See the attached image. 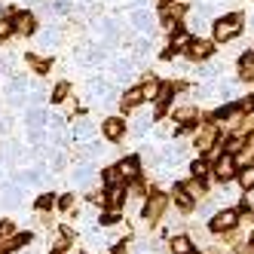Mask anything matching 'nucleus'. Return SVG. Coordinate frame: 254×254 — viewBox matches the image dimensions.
I'll list each match as a JSON object with an SVG mask.
<instances>
[{"instance_id": "obj_1", "label": "nucleus", "mask_w": 254, "mask_h": 254, "mask_svg": "<svg viewBox=\"0 0 254 254\" xmlns=\"http://www.w3.org/2000/svg\"><path fill=\"white\" fill-rule=\"evenodd\" d=\"M242 28H245V15L230 12V15H221V19L214 22V28H211V31H214V40L227 43V40H233V37H239Z\"/></svg>"}, {"instance_id": "obj_2", "label": "nucleus", "mask_w": 254, "mask_h": 254, "mask_svg": "<svg viewBox=\"0 0 254 254\" xmlns=\"http://www.w3.org/2000/svg\"><path fill=\"white\" fill-rule=\"evenodd\" d=\"M166 205H169V196L166 193H150L147 196V205H144V221L147 224H156L159 217H162V211H166Z\"/></svg>"}, {"instance_id": "obj_3", "label": "nucleus", "mask_w": 254, "mask_h": 254, "mask_svg": "<svg viewBox=\"0 0 254 254\" xmlns=\"http://www.w3.org/2000/svg\"><path fill=\"white\" fill-rule=\"evenodd\" d=\"M12 31L22 34V37H31V34H37V19H34L31 9H22L12 15Z\"/></svg>"}, {"instance_id": "obj_4", "label": "nucleus", "mask_w": 254, "mask_h": 254, "mask_svg": "<svg viewBox=\"0 0 254 254\" xmlns=\"http://www.w3.org/2000/svg\"><path fill=\"white\" fill-rule=\"evenodd\" d=\"M236 224H239V214H236L233 208H227V211H217V214L211 217V230H214V233H230Z\"/></svg>"}, {"instance_id": "obj_5", "label": "nucleus", "mask_w": 254, "mask_h": 254, "mask_svg": "<svg viewBox=\"0 0 254 254\" xmlns=\"http://www.w3.org/2000/svg\"><path fill=\"white\" fill-rule=\"evenodd\" d=\"M211 52H214V43L211 40H199V37H193L190 40V46H187V56L196 62H202V59H211Z\"/></svg>"}, {"instance_id": "obj_6", "label": "nucleus", "mask_w": 254, "mask_h": 254, "mask_svg": "<svg viewBox=\"0 0 254 254\" xmlns=\"http://www.w3.org/2000/svg\"><path fill=\"white\" fill-rule=\"evenodd\" d=\"M236 175V159L233 153H221V159H217V166H214V178L217 181H230Z\"/></svg>"}, {"instance_id": "obj_7", "label": "nucleus", "mask_w": 254, "mask_h": 254, "mask_svg": "<svg viewBox=\"0 0 254 254\" xmlns=\"http://www.w3.org/2000/svg\"><path fill=\"white\" fill-rule=\"evenodd\" d=\"M101 132H104V138H107V141H120V138H123V132H126V126H123V120H120V117H107V120L101 123Z\"/></svg>"}, {"instance_id": "obj_8", "label": "nucleus", "mask_w": 254, "mask_h": 254, "mask_svg": "<svg viewBox=\"0 0 254 254\" xmlns=\"http://www.w3.org/2000/svg\"><path fill=\"white\" fill-rule=\"evenodd\" d=\"M117 178H120V181H135V178H138V159H135V156L123 159L120 166H117Z\"/></svg>"}, {"instance_id": "obj_9", "label": "nucleus", "mask_w": 254, "mask_h": 254, "mask_svg": "<svg viewBox=\"0 0 254 254\" xmlns=\"http://www.w3.org/2000/svg\"><path fill=\"white\" fill-rule=\"evenodd\" d=\"M214 138H217V126L214 123H208L202 132L196 135V144H199V150H208V147H217L214 144Z\"/></svg>"}, {"instance_id": "obj_10", "label": "nucleus", "mask_w": 254, "mask_h": 254, "mask_svg": "<svg viewBox=\"0 0 254 254\" xmlns=\"http://www.w3.org/2000/svg\"><path fill=\"white\" fill-rule=\"evenodd\" d=\"M132 22H135V28H138L141 34H147V37H150V31H153V15H150V12H144V9H135Z\"/></svg>"}, {"instance_id": "obj_11", "label": "nucleus", "mask_w": 254, "mask_h": 254, "mask_svg": "<svg viewBox=\"0 0 254 254\" xmlns=\"http://www.w3.org/2000/svg\"><path fill=\"white\" fill-rule=\"evenodd\" d=\"M181 187H184V193L193 199V202H196V199H202L205 196V187H202V178H190V181H184V184H181Z\"/></svg>"}, {"instance_id": "obj_12", "label": "nucleus", "mask_w": 254, "mask_h": 254, "mask_svg": "<svg viewBox=\"0 0 254 254\" xmlns=\"http://www.w3.org/2000/svg\"><path fill=\"white\" fill-rule=\"evenodd\" d=\"M141 101H144L141 89H129V92H126V95L120 98V107H123V114H126V111H132V107H138Z\"/></svg>"}, {"instance_id": "obj_13", "label": "nucleus", "mask_w": 254, "mask_h": 254, "mask_svg": "<svg viewBox=\"0 0 254 254\" xmlns=\"http://www.w3.org/2000/svg\"><path fill=\"white\" fill-rule=\"evenodd\" d=\"M239 70H242V80H254V49L251 52H245V56L239 59Z\"/></svg>"}, {"instance_id": "obj_14", "label": "nucleus", "mask_w": 254, "mask_h": 254, "mask_svg": "<svg viewBox=\"0 0 254 254\" xmlns=\"http://www.w3.org/2000/svg\"><path fill=\"white\" fill-rule=\"evenodd\" d=\"M190 40H193L190 31H175V34H172V49H175V52H178V49H187Z\"/></svg>"}, {"instance_id": "obj_15", "label": "nucleus", "mask_w": 254, "mask_h": 254, "mask_svg": "<svg viewBox=\"0 0 254 254\" xmlns=\"http://www.w3.org/2000/svg\"><path fill=\"white\" fill-rule=\"evenodd\" d=\"M190 251H193V242L187 236H175L172 239V254H190Z\"/></svg>"}, {"instance_id": "obj_16", "label": "nucleus", "mask_w": 254, "mask_h": 254, "mask_svg": "<svg viewBox=\"0 0 254 254\" xmlns=\"http://www.w3.org/2000/svg\"><path fill=\"white\" fill-rule=\"evenodd\" d=\"M25 62H28L34 70H37V74H46V70H49V59H40V56H34V52H28Z\"/></svg>"}, {"instance_id": "obj_17", "label": "nucleus", "mask_w": 254, "mask_h": 254, "mask_svg": "<svg viewBox=\"0 0 254 254\" xmlns=\"http://www.w3.org/2000/svg\"><path fill=\"white\" fill-rule=\"evenodd\" d=\"M239 184H242V190H251L254 187V166H245L239 172Z\"/></svg>"}, {"instance_id": "obj_18", "label": "nucleus", "mask_w": 254, "mask_h": 254, "mask_svg": "<svg viewBox=\"0 0 254 254\" xmlns=\"http://www.w3.org/2000/svg\"><path fill=\"white\" fill-rule=\"evenodd\" d=\"M175 202H178L181 208H190V205H193V199L184 193V187H181V184H175Z\"/></svg>"}, {"instance_id": "obj_19", "label": "nucleus", "mask_w": 254, "mask_h": 254, "mask_svg": "<svg viewBox=\"0 0 254 254\" xmlns=\"http://www.w3.org/2000/svg\"><path fill=\"white\" fill-rule=\"evenodd\" d=\"M141 95H144V98H153V101H156V95H159V83H156V80L144 83V86H141Z\"/></svg>"}, {"instance_id": "obj_20", "label": "nucleus", "mask_w": 254, "mask_h": 254, "mask_svg": "<svg viewBox=\"0 0 254 254\" xmlns=\"http://www.w3.org/2000/svg\"><path fill=\"white\" fill-rule=\"evenodd\" d=\"M67 92H70V86H67V83H59L56 89H52V101H56V104H62V101L67 98Z\"/></svg>"}, {"instance_id": "obj_21", "label": "nucleus", "mask_w": 254, "mask_h": 254, "mask_svg": "<svg viewBox=\"0 0 254 254\" xmlns=\"http://www.w3.org/2000/svg\"><path fill=\"white\" fill-rule=\"evenodd\" d=\"M199 114H196V107H181V111L175 114V120L178 123H190V120H196Z\"/></svg>"}, {"instance_id": "obj_22", "label": "nucleus", "mask_w": 254, "mask_h": 254, "mask_svg": "<svg viewBox=\"0 0 254 254\" xmlns=\"http://www.w3.org/2000/svg\"><path fill=\"white\" fill-rule=\"evenodd\" d=\"M12 19H0V43H3V40H9L12 37Z\"/></svg>"}, {"instance_id": "obj_23", "label": "nucleus", "mask_w": 254, "mask_h": 254, "mask_svg": "<svg viewBox=\"0 0 254 254\" xmlns=\"http://www.w3.org/2000/svg\"><path fill=\"white\" fill-rule=\"evenodd\" d=\"M178 132V120H159V135H175Z\"/></svg>"}, {"instance_id": "obj_24", "label": "nucleus", "mask_w": 254, "mask_h": 254, "mask_svg": "<svg viewBox=\"0 0 254 254\" xmlns=\"http://www.w3.org/2000/svg\"><path fill=\"white\" fill-rule=\"evenodd\" d=\"M190 172H193V178H205V175H208V162H205V159H196Z\"/></svg>"}, {"instance_id": "obj_25", "label": "nucleus", "mask_w": 254, "mask_h": 254, "mask_svg": "<svg viewBox=\"0 0 254 254\" xmlns=\"http://www.w3.org/2000/svg\"><path fill=\"white\" fill-rule=\"evenodd\" d=\"M52 202H56V199H52V193H43V196L37 199V211H46V208H52Z\"/></svg>"}, {"instance_id": "obj_26", "label": "nucleus", "mask_w": 254, "mask_h": 254, "mask_svg": "<svg viewBox=\"0 0 254 254\" xmlns=\"http://www.w3.org/2000/svg\"><path fill=\"white\" fill-rule=\"evenodd\" d=\"M64 211H70V208H74V196H62V202H59Z\"/></svg>"}, {"instance_id": "obj_27", "label": "nucleus", "mask_w": 254, "mask_h": 254, "mask_svg": "<svg viewBox=\"0 0 254 254\" xmlns=\"http://www.w3.org/2000/svg\"><path fill=\"white\" fill-rule=\"evenodd\" d=\"M239 254H254V245H245V242H242V245H239Z\"/></svg>"}, {"instance_id": "obj_28", "label": "nucleus", "mask_w": 254, "mask_h": 254, "mask_svg": "<svg viewBox=\"0 0 254 254\" xmlns=\"http://www.w3.org/2000/svg\"><path fill=\"white\" fill-rule=\"evenodd\" d=\"M251 245H254V242H251Z\"/></svg>"}]
</instances>
